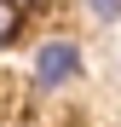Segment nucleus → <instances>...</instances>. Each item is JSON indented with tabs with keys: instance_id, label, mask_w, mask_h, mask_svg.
I'll return each instance as SVG.
<instances>
[{
	"instance_id": "1",
	"label": "nucleus",
	"mask_w": 121,
	"mask_h": 127,
	"mask_svg": "<svg viewBox=\"0 0 121 127\" xmlns=\"http://www.w3.org/2000/svg\"><path fill=\"white\" fill-rule=\"evenodd\" d=\"M75 75H81V46H75L69 35H52V40L35 46V87H40V93L69 87Z\"/></svg>"
},
{
	"instance_id": "2",
	"label": "nucleus",
	"mask_w": 121,
	"mask_h": 127,
	"mask_svg": "<svg viewBox=\"0 0 121 127\" xmlns=\"http://www.w3.org/2000/svg\"><path fill=\"white\" fill-rule=\"evenodd\" d=\"M87 12L98 23H121V0H87Z\"/></svg>"
},
{
	"instance_id": "3",
	"label": "nucleus",
	"mask_w": 121,
	"mask_h": 127,
	"mask_svg": "<svg viewBox=\"0 0 121 127\" xmlns=\"http://www.w3.org/2000/svg\"><path fill=\"white\" fill-rule=\"evenodd\" d=\"M12 35H17V6H12V0H0V46H6Z\"/></svg>"
},
{
	"instance_id": "4",
	"label": "nucleus",
	"mask_w": 121,
	"mask_h": 127,
	"mask_svg": "<svg viewBox=\"0 0 121 127\" xmlns=\"http://www.w3.org/2000/svg\"><path fill=\"white\" fill-rule=\"evenodd\" d=\"M12 6H17V12H23V6H35V0H12Z\"/></svg>"
}]
</instances>
